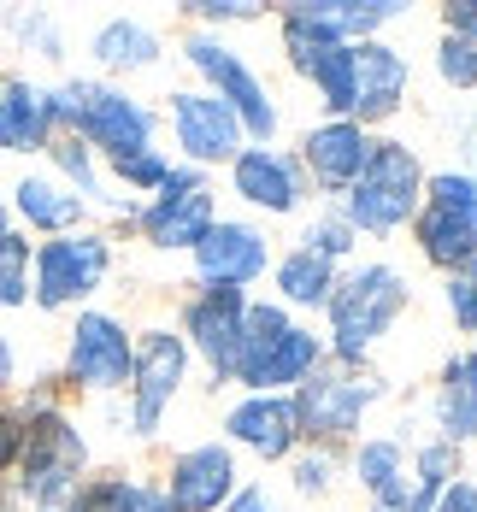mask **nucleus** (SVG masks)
Listing matches in <instances>:
<instances>
[{"label": "nucleus", "instance_id": "obj_1", "mask_svg": "<svg viewBox=\"0 0 477 512\" xmlns=\"http://www.w3.org/2000/svg\"><path fill=\"white\" fill-rule=\"evenodd\" d=\"M48 118H65L77 130V142H95L112 159L142 154L154 142V112L118 89H101V83H65L48 95Z\"/></svg>", "mask_w": 477, "mask_h": 512}, {"label": "nucleus", "instance_id": "obj_2", "mask_svg": "<svg viewBox=\"0 0 477 512\" xmlns=\"http://www.w3.org/2000/svg\"><path fill=\"white\" fill-rule=\"evenodd\" d=\"M424 206V171L413 148H401V142H371L366 154V171L354 177V189H348V224L354 230H401L413 212Z\"/></svg>", "mask_w": 477, "mask_h": 512}, {"label": "nucleus", "instance_id": "obj_3", "mask_svg": "<svg viewBox=\"0 0 477 512\" xmlns=\"http://www.w3.org/2000/svg\"><path fill=\"white\" fill-rule=\"evenodd\" d=\"M330 336H336V359H354L366 354L371 342L401 318L407 307V277L395 271V265H360L348 283H336L330 289Z\"/></svg>", "mask_w": 477, "mask_h": 512}, {"label": "nucleus", "instance_id": "obj_4", "mask_svg": "<svg viewBox=\"0 0 477 512\" xmlns=\"http://www.w3.org/2000/svg\"><path fill=\"white\" fill-rule=\"evenodd\" d=\"M419 248L436 265H466L477 259V177L466 171H442L424 183L419 206Z\"/></svg>", "mask_w": 477, "mask_h": 512}, {"label": "nucleus", "instance_id": "obj_5", "mask_svg": "<svg viewBox=\"0 0 477 512\" xmlns=\"http://www.w3.org/2000/svg\"><path fill=\"white\" fill-rule=\"evenodd\" d=\"M383 395L377 377H360V371H313L301 383V395L289 401L295 407V430L313 436V442H342L360 430V412Z\"/></svg>", "mask_w": 477, "mask_h": 512}, {"label": "nucleus", "instance_id": "obj_6", "mask_svg": "<svg viewBox=\"0 0 477 512\" xmlns=\"http://www.w3.org/2000/svg\"><path fill=\"white\" fill-rule=\"evenodd\" d=\"M189 65L201 71L212 83V95L236 112V124H242V136H260V148H265V136L277 130V106L265 101V83L236 59V53L224 48L218 36H189Z\"/></svg>", "mask_w": 477, "mask_h": 512}, {"label": "nucleus", "instance_id": "obj_7", "mask_svg": "<svg viewBox=\"0 0 477 512\" xmlns=\"http://www.w3.org/2000/svg\"><path fill=\"white\" fill-rule=\"evenodd\" d=\"M18 460H24V495H30L36 507H53V501L71 495V483H77V471H83V436H77L59 412H42V418L24 430Z\"/></svg>", "mask_w": 477, "mask_h": 512}, {"label": "nucleus", "instance_id": "obj_8", "mask_svg": "<svg viewBox=\"0 0 477 512\" xmlns=\"http://www.w3.org/2000/svg\"><path fill=\"white\" fill-rule=\"evenodd\" d=\"M142 230L154 248H201V236L212 230V195L201 171H171L159 183V201L142 212Z\"/></svg>", "mask_w": 477, "mask_h": 512}, {"label": "nucleus", "instance_id": "obj_9", "mask_svg": "<svg viewBox=\"0 0 477 512\" xmlns=\"http://www.w3.org/2000/svg\"><path fill=\"white\" fill-rule=\"evenodd\" d=\"M106 265H112V254H106L101 236H59L36 254V301L42 307L83 301L89 289H101Z\"/></svg>", "mask_w": 477, "mask_h": 512}, {"label": "nucleus", "instance_id": "obj_10", "mask_svg": "<svg viewBox=\"0 0 477 512\" xmlns=\"http://www.w3.org/2000/svg\"><path fill=\"white\" fill-rule=\"evenodd\" d=\"M130 359H136V348H130L118 318H106V312H83L77 318V330H71V383L118 389L130 377Z\"/></svg>", "mask_w": 477, "mask_h": 512}, {"label": "nucleus", "instance_id": "obj_11", "mask_svg": "<svg viewBox=\"0 0 477 512\" xmlns=\"http://www.w3.org/2000/svg\"><path fill=\"white\" fill-rule=\"evenodd\" d=\"M265 236L254 224H212L195 248V271L207 289H242L265 271Z\"/></svg>", "mask_w": 477, "mask_h": 512}, {"label": "nucleus", "instance_id": "obj_12", "mask_svg": "<svg viewBox=\"0 0 477 512\" xmlns=\"http://www.w3.org/2000/svg\"><path fill=\"white\" fill-rule=\"evenodd\" d=\"M183 365H189L183 336H171V330H154V336L136 348L130 377H136V430H142V436L159 424V412L171 407V395H177V383H183Z\"/></svg>", "mask_w": 477, "mask_h": 512}, {"label": "nucleus", "instance_id": "obj_13", "mask_svg": "<svg viewBox=\"0 0 477 512\" xmlns=\"http://www.w3.org/2000/svg\"><path fill=\"white\" fill-rule=\"evenodd\" d=\"M171 507L177 512H218L230 495H236V460H230V448H218V442H201V448H189V454H177L171 460Z\"/></svg>", "mask_w": 477, "mask_h": 512}, {"label": "nucleus", "instance_id": "obj_14", "mask_svg": "<svg viewBox=\"0 0 477 512\" xmlns=\"http://www.w3.org/2000/svg\"><path fill=\"white\" fill-rule=\"evenodd\" d=\"M177 148L189 159H236L242 154V124L218 95H171Z\"/></svg>", "mask_w": 477, "mask_h": 512}, {"label": "nucleus", "instance_id": "obj_15", "mask_svg": "<svg viewBox=\"0 0 477 512\" xmlns=\"http://www.w3.org/2000/svg\"><path fill=\"white\" fill-rule=\"evenodd\" d=\"M242 289H207V295H195L189 312H183V324H189V336H195V348L207 354V365L218 377H236V348H242Z\"/></svg>", "mask_w": 477, "mask_h": 512}, {"label": "nucleus", "instance_id": "obj_16", "mask_svg": "<svg viewBox=\"0 0 477 512\" xmlns=\"http://www.w3.org/2000/svg\"><path fill=\"white\" fill-rule=\"evenodd\" d=\"M230 177H236V195L248 206H265V212H295L301 195H307L301 165L289 154H277V148H242Z\"/></svg>", "mask_w": 477, "mask_h": 512}, {"label": "nucleus", "instance_id": "obj_17", "mask_svg": "<svg viewBox=\"0 0 477 512\" xmlns=\"http://www.w3.org/2000/svg\"><path fill=\"white\" fill-rule=\"evenodd\" d=\"M407 95V59L389 42H360L354 48V124L389 118Z\"/></svg>", "mask_w": 477, "mask_h": 512}, {"label": "nucleus", "instance_id": "obj_18", "mask_svg": "<svg viewBox=\"0 0 477 512\" xmlns=\"http://www.w3.org/2000/svg\"><path fill=\"white\" fill-rule=\"evenodd\" d=\"M289 18L307 24L324 42L360 48V42H377V30H383L389 18H401V6H395V0H366V6H360V0H313V6H289Z\"/></svg>", "mask_w": 477, "mask_h": 512}, {"label": "nucleus", "instance_id": "obj_19", "mask_svg": "<svg viewBox=\"0 0 477 512\" xmlns=\"http://www.w3.org/2000/svg\"><path fill=\"white\" fill-rule=\"evenodd\" d=\"M224 430H230L242 448H254L260 460H283V454L301 442V430H295V407H289L283 395H248L242 407H230Z\"/></svg>", "mask_w": 477, "mask_h": 512}, {"label": "nucleus", "instance_id": "obj_20", "mask_svg": "<svg viewBox=\"0 0 477 512\" xmlns=\"http://www.w3.org/2000/svg\"><path fill=\"white\" fill-rule=\"evenodd\" d=\"M366 130L354 124V118H330L324 130L307 136V165H313V177L324 189H354V177L366 171Z\"/></svg>", "mask_w": 477, "mask_h": 512}, {"label": "nucleus", "instance_id": "obj_21", "mask_svg": "<svg viewBox=\"0 0 477 512\" xmlns=\"http://www.w3.org/2000/svg\"><path fill=\"white\" fill-rule=\"evenodd\" d=\"M318 359H324V342H318L313 330H295L289 324V336L271 348V354L242 377V383H254V395H277V389H301L307 377L318 371Z\"/></svg>", "mask_w": 477, "mask_h": 512}, {"label": "nucleus", "instance_id": "obj_22", "mask_svg": "<svg viewBox=\"0 0 477 512\" xmlns=\"http://www.w3.org/2000/svg\"><path fill=\"white\" fill-rule=\"evenodd\" d=\"M354 471H360V483L371 489V501L383 512H407L413 501V483H407V460H401V442H360V454H354Z\"/></svg>", "mask_w": 477, "mask_h": 512}, {"label": "nucleus", "instance_id": "obj_23", "mask_svg": "<svg viewBox=\"0 0 477 512\" xmlns=\"http://www.w3.org/2000/svg\"><path fill=\"white\" fill-rule=\"evenodd\" d=\"M436 424H442V442H472L477 436V354L454 359L442 389H436Z\"/></svg>", "mask_w": 477, "mask_h": 512}, {"label": "nucleus", "instance_id": "obj_24", "mask_svg": "<svg viewBox=\"0 0 477 512\" xmlns=\"http://www.w3.org/2000/svg\"><path fill=\"white\" fill-rule=\"evenodd\" d=\"M48 95L30 89V83H6L0 95V148L6 154H24V148H42L48 142Z\"/></svg>", "mask_w": 477, "mask_h": 512}, {"label": "nucleus", "instance_id": "obj_25", "mask_svg": "<svg viewBox=\"0 0 477 512\" xmlns=\"http://www.w3.org/2000/svg\"><path fill=\"white\" fill-rule=\"evenodd\" d=\"M277 289H283L289 307H324L330 289H336V259L313 254V248H295L277 265Z\"/></svg>", "mask_w": 477, "mask_h": 512}, {"label": "nucleus", "instance_id": "obj_26", "mask_svg": "<svg viewBox=\"0 0 477 512\" xmlns=\"http://www.w3.org/2000/svg\"><path fill=\"white\" fill-rule=\"evenodd\" d=\"M95 53H101V65H112V71H142V65L159 59V36L148 24H136V18H112L101 36H95Z\"/></svg>", "mask_w": 477, "mask_h": 512}, {"label": "nucleus", "instance_id": "obj_27", "mask_svg": "<svg viewBox=\"0 0 477 512\" xmlns=\"http://www.w3.org/2000/svg\"><path fill=\"white\" fill-rule=\"evenodd\" d=\"M18 212H24L30 224H42V230H65V224L83 212V201L65 195L48 177H24V183H18Z\"/></svg>", "mask_w": 477, "mask_h": 512}, {"label": "nucleus", "instance_id": "obj_28", "mask_svg": "<svg viewBox=\"0 0 477 512\" xmlns=\"http://www.w3.org/2000/svg\"><path fill=\"white\" fill-rule=\"evenodd\" d=\"M289 336V312L283 307H248L242 312V348H236V377H248L277 342Z\"/></svg>", "mask_w": 477, "mask_h": 512}, {"label": "nucleus", "instance_id": "obj_29", "mask_svg": "<svg viewBox=\"0 0 477 512\" xmlns=\"http://www.w3.org/2000/svg\"><path fill=\"white\" fill-rule=\"evenodd\" d=\"M30 295V248L6 230L0 236V307H24Z\"/></svg>", "mask_w": 477, "mask_h": 512}, {"label": "nucleus", "instance_id": "obj_30", "mask_svg": "<svg viewBox=\"0 0 477 512\" xmlns=\"http://www.w3.org/2000/svg\"><path fill=\"white\" fill-rule=\"evenodd\" d=\"M436 71H442V83H454V89H472V83H477V42H466V36H442Z\"/></svg>", "mask_w": 477, "mask_h": 512}, {"label": "nucleus", "instance_id": "obj_31", "mask_svg": "<svg viewBox=\"0 0 477 512\" xmlns=\"http://www.w3.org/2000/svg\"><path fill=\"white\" fill-rule=\"evenodd\" d=\"M354 236H360V230H354L342 212H324L313 230L301 236V248H313V254H324V259H342L348 248H354Z\"/></svg>", "mask_w": 477, "mask_h": 512}, {"label": "nucleus", "instance_id": "obj_32", "mask_svg": "<svg viewBox=\"0 0 477 512\" xmlns=\"http://www.w3.org/2000/svg\"><path fill=\"white\" fill-rule=\"evenodd\" d=\"M448 312H454V324L477 330V259L448 271Z\"/></svg>", "mask_w": 477, "mask_h": 512}, {"label": "nucleus", "instance_id": "obj_33", "mask_svg": "<svg viewBox=\"0 0 477 512\" xmlns=\"http://www.w3.org/2000/svg\"><path fill=\"white\" fill-rule=\"evenodd\" d=\"M112 171L124 177V183H136V189H159L165 177H171V165L154 154V148H142V154H124V159H112Z\"/></svg>", "mask_w": 477, "mask_h": 512}, {"label": "nucleus", "instance_id": "obj_34", "mask_svg": "<svg viewBox=\"0 0 477 512\" xmlns=\"http://www.w3.org/2000/svg\"><path fill=\"white\" fill-rule=\"evenodd\" d=\"M71 512H130V483H124V477H112V483H89V489L71 501Z\"/></svg>", "mask_w": 477, "mask_h": 512}, {"label": "nucleus", "instance_id": "obj_35", "mask_svg": "<svg viewBox=\"0 0 477 512\" xmlns=\"http://www.w3.org/2000/svg\"><path fill=\"white\" fill-rule=\"evenodd\" d=\"M53 159H59V165H65V171L77 177V189H83V195H95V165H89V148H83L77 136L53 142Z\"/></svg>", "mask_w": 477, "mask_h": 512}, {"label": "nucleus", "instance_id": "obj_36", "mask_svg": "<svg viewBox=\"0 0 477 512\" xmlns=\"http://www.w3.org/2000/svg\"><path fill=\"white\" fill-rule=\"evenodd\" d=\"M295 489H301V495H324V489H330V454L295 460Z\"/></svg>", "mask_w": 477, "mask_h": 512}, {"label": "nucleus", "instance_id": "obj_37", "mask_svg": "<svg viewBox=\"0 0 477 512\" xmlns=\"http://www.w3.org/2000/svg\"><path fill=\"white\" fill-rule=\"evenodd\" d=\"M430 512H477V483H466V477H454L436 501H430Z\"/></svg>", "mask_w": 477, "mask_h": 512}, {"label": "nucleus", "instance_id": "obj_38", "mask_svg": "<svg viewBox=\"0 0 477 512\" xmlns=\"http://www.w3.org/2000/svg\"><path fill=\"white\" fill-rule=\"evenodd\" d=\"M448 36H466V42H477V0L448 6Z\"/></svg>", "mask_w": 477, "mask_h": 512}, {"label": "nucleus", "instance_id": "obj_39", "mask_svg": "<svg viewBox=\"0 0 477 512\" xmlns=\"http://www.w3.org/2000/svg\"><path fill=\"white\" fill-rule=\"evenodd\" d=\"M130 512H177V507H171L165 489H142V483H130Z\"/></svg>", "mask_w": 477, "mask_h": 512}, {"label": "nucleus", "instance_id": "obj_40", "mask_svg": "<svg viewBox=\"0 0 477 512\" xmlns=\"http://www.w3.org/2000/svg\"><path fill=\"white\" fill-rule=\"evenodd\" d=\"M201 18H212V24H230V18H254V6H242V0H224V6H195Z\"/></svg>", "mask_w": 477, "mask_h": 512}, {"label": "nucleus", "instance_id": "obj_41", "mask_svg": "<svg viewBox=\"0 0 477 512\" xmlns=\"http://www.w3.org/2000/svg\"><path fill=\"white\" fill-rule=\"evenodd\" d=\"M230 512H277V507H271L265 489H242V495H230Z\"/></svg>", "mask_w": 477, "mask_h": 512}, {"label": "nucleus", "instance_id": "obj_42", "mask_svg": "<svg viewBox=\"0 0 477 512\" xmlns=\"http://www.w3.org/2000/svg\"><path fill=\"white\" fill-rule=\"evenodd\" d=\"M18 448H24V430H18V424H12V418H0V465L12 460V454H18Z\"/></svg>", "mask_w": 477, "mask_h": 512}, {"label": "nucleus", "instance_id": "obj_43", "mask_svg": "<svg viewBox=\"0 0 477 512\" xmlns=\"http://www.w3.org/2000/svg\"><path fill=\"white\" fill-rule=\"evenodd\" d=\"M0 383H12V348H6V336H0Z\"/></svg>", "mask_w": 477, "mask_h": 512}, {"label": "nucleus", "instance_id": "obj_44", "mask_svg": "<svg viewBox=\"0 0 477 512\" xmlns=\"http://www.w3.org/2000/svg\"><path fill=\"white\" fill-rule=\"evenodd\" d=\"M0 236H6V206H0Z\"/></svg>", "mask_w": 477, "mask_h": 512}, {"label": "nucleus", "instance_id": "obj_45", "mask_svg": "<svg viewBox=\"0 0 477 512\" xmlns=\"http://www.w3.org/2000/svg\"><path fill=\"white\" fill-rule=\"evenodd\" d=\"M472 142H477V124H472Z\"/></svg>", "mask_w": 477, "mask_h": 512}, {"label": "nucleus", "instance_id": "obj_46", "mask_svg": "<svg viewBox=\"0 0 477 512\" xmlns=\"http://www.w3.org/2000/svg\"><path fill=\"white\" fill-rule=\"evenodd\" d=\"M377 512H383V507H377Z\"/></svg>", "mask_w": 477, "mask_h": 512}, {"label": "nucleus", "instance_id": "obj_47", "mask_svg": "<svg viewBox=\"0 0 477 512\" xmlns=\"http://www.w3.org/2000/svg\"><path fill=\"white\" fill-rule=\"evenodd\" d=\"M0 512H6V507H0Z\"/></svg>", "mask_w": 477, "mask_h": 512}]
</instances>
